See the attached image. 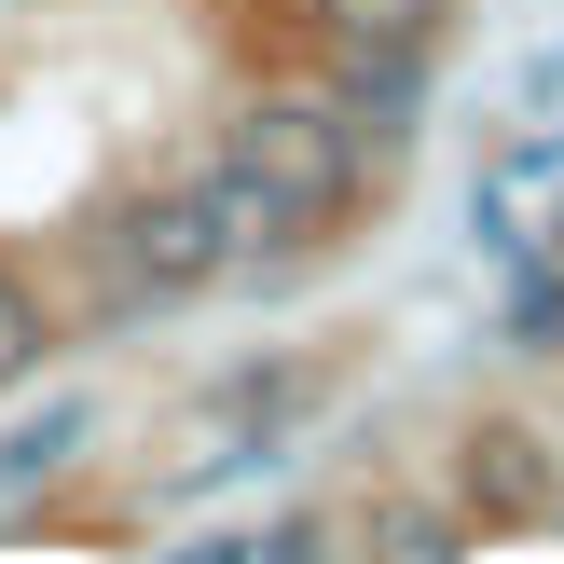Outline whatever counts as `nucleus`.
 <instances>
[{
	"mask_svg": "<svg viewBox=\"0 0 564 564\" xmlns=\"http://www.w3.org/2000/svg\"><path fill=\"white\" fill-rule=\"evenodd\" d=\"M28 358H42V303H28V290H14V275H0V386H14V372H28Z\"/></svg>",
	"mask_w": 564,
	"mask_h": 564,
	"instance_id": "nucleus-6",
	"label": "nucleus"
},
{
	"mask_svg": "<svg viewBox=\"0 0 564 564\" xmlns=\"http://www.w3.org/2000/svg\"><path fill=\"white\" fill-rule=\"evenodd\" d=\"M468 482H482V510H538V441H523V427H496Z\"/></svg>",
	"mask_w": 564,
	"mask_h": 564,
	"instance_id": "nucleus-4",
	"label": "nucleus"
},
{
	"mask_svg": "<svg viewBox=\"0 0 564 564\" xmlns=\"http://www.w3.org/2000/svg\"><path fill=\"white\" fill-rule=\"evenodd\" d=\"M69 441H83V413H69V400H55V413H42V427H14V441H0V482H42V468H55V455H69Z\"/></svg>",
	"mask_w": 564,
	"mask_h": 564,
	"instance_id": "nucleus-5",
	"label": "nucleus"
},
{
	"mask_svg": "<svg viewBox=\"0 0 564 564\" xmlns=\"http://www.w3.org/2000/svg\"><path fill=\"white\" fill-rule=\"evenodd\" d=\"M551 235H564V220H551Z\"/></svg>",
	"mask_w": 564,
	"mask_h": 564,
	"instance_id": "nucleus-7",
	"label": "nucleus"
},
{
	"mask_svg": "<svg viewBox=\"0 0 564 564\" xmlns=\"http://www.w3.org/2000/svg\"><path fill=\"white\" fill-rule=\"evenodd\" d=\"M317 14L345 28L358 55H413V42H427V14H441V0H317Z\"/></svg>",
	"mask_w": 564,
	"mask_h": 564,
	"instance_id": "nucleus-3",
	"label": "nucleus"
},
{
	"mask_svg": "<svg viewBox=\"0 0 564 564\" xmlns=\"http://www.w3.org/2000/svg\"><path fill=\"white\" fill-rule=\"evenodd\" d=\"M330 193H345V124L330 110H248L220 180H207V207H220V235H290Z\"/></svg>",
	"mask_w": 564,
	"mask_h": 564,
	"instance_id": "nucleus-1",
	"label": "nucleus"
},
{
	"mask_svg": "<svg viewBox=\"0 0 564 564\" xmlns=\"http://www.w3.org/2000/svg\"><path fill=\"white\" fill-rule=\"evenodd\" d=\"M220 248H235V235H220V207H207V193H165V207H138V220H124V262L152 275V290H193V275H220Z\"/></svg>",
	"mask_w": 564,
	"mask_h": 564,
	"instance_id": "nucleus-2",
	"label": "nucleus"
}]
</instances>
